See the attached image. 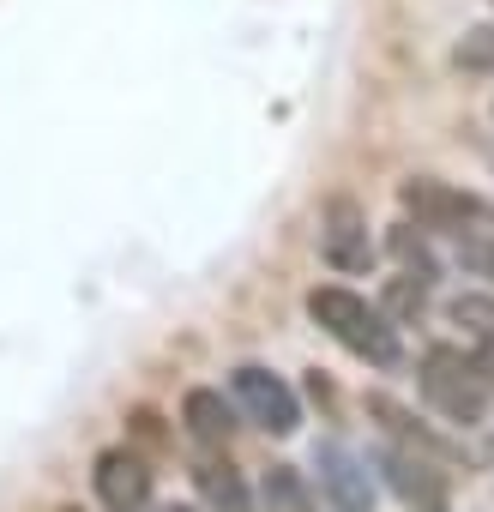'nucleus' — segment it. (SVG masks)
I'll return each instance as SVG.
<instances>
[{"label":"nucleus","instance_id":"1","mask_svg":"<svg viewBox=\"0 0 494 512\" xmlns=\"http://www.w3.org/2000/svg\"><path fill=\"white\" fill-rule=\"evenodd\" d=\"M308 320H314L332 344H344L356 362H368V368H398V362H404V338H398V326L380 314V302H368V296H356V290H344V284L308 290Z\"/></svg>","mask_w":494,"mask_h":512},{"label":"nucleus","instance_id":"2","mask_svg":"<svg viewBox=\"0 0 494 512\" xmlns=\"http://www.w3.org/2000/svg\"><path fill=\"white\" fill-rule=\"evenodd\" d=\"M416 374H422V398H428L434 416H446L452 428L488 422L494 392H488V380H482V368H476L470 350H458V344H428Z\"/></svg>","mask_w":494,"mask_h":512},{"label":"nucleus","instance_id":"3","mask_svg":"<svg viewBox=\"0 0 494 512\" xmlns=\"http://www.w3.org/2000/svg\"><path fill=\"white\" fill-rule=\"evenodd\" d=\"M398 205H404V217H410L416 229H428V235H464V229L494 223V205H488L482 193H470V187H458V181H440V175H410V181H398Z\"/></svg>","mask_w":494,"mask_h":512},{"label":"nucleus","instance_id":"4","mask_svg":"<svg viewBox=\"0 0 494 512\" xmlns=\"http://www.w3.org/2000/svg\"><path fill=\"white\" fill-rule=\"evenodd\" d=\"M229 404L254 422V428H266V434H296L302 428V404H296V392H290V380L284 374H272L266 362H241L235 374H229Z\"/></svg>","mask_w":494,"mask_h":512},{"label":"nucleus","instance_id":"5","mask_svg":"<svg viewBox=\"0 0 494 512\" xmlns=\"http://www.w3.org/2000/svg\"><path fill=\"white\" fill-rule=\"evenodd\" d=\"M320 260L344 278H362L374 266V235H368V211L356 199H326L320 211Z\"/></svg>","mask_w":494,"mask_h":512},{"label":"nucleus","instance_id":"6","mask_svg":"<svg viewBox=\"0 0 494 512\" xmlns=\"http://www.w3.org/2000/svg\"><path fill=\"white\" fill-rule=\"evenodd\" d=\"M314 482H320V494L338 512H374V500H380V482H374L368 458L350 452L344 440H320L314 446Z\"/></svg>","mask_w":494,"mask_h":512},{"label":"nucleus","instance_id":"7","mask_svg":"<svg viewBox=\"0 0 494 512\" xmlns=\"http://www.w3.org/2000/svg\"><path fill=\"white\" fill-rule=\"evenodd\" d=\"M380 476H386V488L410 506V512H452V482H446V470L434 464V458H422V452H410V446H380Z\"/></svg>","mask_w":494,"mask_h":512},{"label":"nucleus","instance_id":"8","mask_svg":"<svg viewBox=\"0 0 494 512\" xmlns=\"http://www.w3.org/2000/svg\"><path fill=\"white\" fill-rule=\"evenodd\" d=\"M91 482H97V500H103L109 512H145V506H151V464H145V452H133V446L97 452Z\"/></svg>","mask_w":494,"mask_h":512},{"label":"nucleus","instance_id":"9","mask_svg":"<svg viewBox=\"0 0 494 512\" xmlns=\"http://www.w3.org/2000/svg\"><path fill=\"white\" fill-rule=\"evenodd\" d=\"M368 416L386 428L392 446H410V452H422V458H434V464H452V458H458V446H452L446 434H434L428 422H416V410H404V404L386 398V392H368Z\"/></svg>","mask_w":494,"mask_h":512},{"label":"nucleus","instance_id":"10","mask_svg":"<svg viewBox=\"0 0 494 512\" xmlns=\"http://www.w3.org/2000/svg\"><path fill=\"white\" fill-rule=\"evenodd\" d=\"M193 488H199V500H205V512H260V500H254V488H247V476L229 464V452H205V458H193Z\"/></svg>","mask_w":494,"mask_h":512},{"label":"nucleus","instance_id":"11","mask_svg":"<svg viewBox=\"0 0 494 512\" xmlns=\"http://www.w3.org/2000/svg\"><path fill=\"white\" fill-rule=\"evenodd\" d=\"M181 428H187L205 452H229V440H235V404H229L217 386H193V392L181 398Z\"/></svg>","mask_w":494,"mask_h":512},{"label":"nucleus","instance_id":"12","mask_svg":"<svg viewBox=\"0 0 494 512\" xmlns=\"http://www.w3.org/2000/svg\"><path fill=\"white\" fill-rule=\"evenodd\" d=\"M428 278H416V272H404V278H392L386 290H380V314L392 320V326H416L422 320V308H428Z\"/></svg>","mask_w":494,"mask_h":512},{"label":"nucleus","instance_id":"13","mask_svg":"<svg viewBox=\"0 0 494 512\" xmlns=\"http://www.w3.org/2000/svg\"><path fill=\"white\" fill-rule=\"evenodd\" d=\"M386 247H392V260L404 266V272H416V278H440V260H434V247H428V229H416V223H398L392 235H386Z\"/></svg>","mask_w":494,"mask_h":512},{"label":"nucleus","instance_id":"14","mask_svg":"<svg viewBox=\"0 0 494 512\" xmlns=\"http://www.w3.org/2000/svg\"><path fill=\"white\" fill-rule=\"evenodd\" d=\"M266 512H314L308 506V482L296 464H272L266 470Z\"/></svg>","mask_w":494,"mask_h":512},{"label":"nucleus","instance_id":"15","mask_svg":"<svg viewBox=\"0 0 494 512\" xmlns=\"http://www.w3.org/2000/svg\"><path fill=\"white\" fill-rule=\"evenodd\" d=\"M446 320L464 326L470 344H488V338H494V296H476V290H470V296H452V302H446Z\"/></svg>","mask_w":494,"mask_h":512},{"label":"nucleus","instance_id":"16","mask_svg":"<svg viewBox=\"0 0 494 512\" xmlns=\"http://www.w3.org/2000/svg\"><path fill=\"white\" fill-rule=\"evenodd\" d=\"M452 67H458V73H482V79H494V25L464 31L458 49H452Z\"/></svg>","mask_w":494,"mask_h":512},{"label":"nucleus","instance_id":"17","mask_svg":"<svg viewBox=\"0 0 494 512\" xmlns=\"http://www.w3.org/2000/svg\"><path fill=\"white\" fill-rule=\"evenodd\" d=\"M458 241V266L464 272H476V278H494V229L482 223V229H464V235H452Z\"/></svg>","mask_w":494,"mask_h":512},{"label":"nucleus","instance_id":"18","mask_svg":"<svg viewBox=\"0 0 494 512\" xmlns=\"http://www.w3.org/2000/svg\"><path fill=\"white\" fill-rule=\"evenodd\" d=\"M470 356H476V368H482V380H488V392H494V338H488V344H470Z\"/></svg>","mask_w":494,"mask_h":512},{"label":"nucleus","instance_id":"19","mask_svg":"<svg viewBox=\"0 0 494 512\" xmlns=\"http://www.w3.org/2000/svg\"><path fill=\"white\" fill-rule=\"evenodd\" d=\"M163 512H199V506H163Z\"/></svg>","mask_w":494,"mask_h":512},{"label":"nucleus","instance_id":"20","mask_svg":"<svg viewBox=\"0 0 494 512\" xmlns=\"http://www.w3.org/2000/svg\"><path fill=\"white\" fill-rule=\"evenodd\" d=\"M61 512H79V506H61Z\"/></svg>","mask_w":494,"mask_h":512}]
</instances>
